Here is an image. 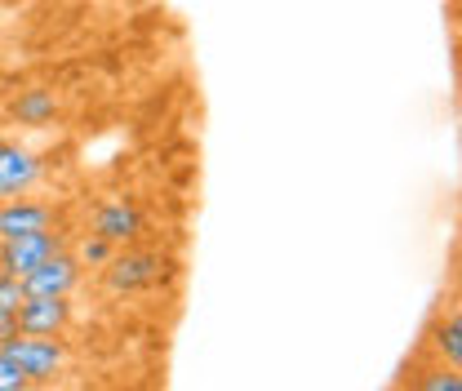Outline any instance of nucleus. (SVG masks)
Masks as SVG:
<instances>
[{
    "label": "nucleus",
    "instance_id": "obj_1",
    "mask_svg": "<svg viewBox=\"0 0 462 391\" xmlns=\"http://www.w3.org/2000/svg\"><path fill=\"white\" fill-rule=\"evenodd\" d=\"M0 356L32 383V387H50L58 374L67 369L71 351L62 338H32V334H14L9 342H0Z\"/></svg>",
    "mask_w": 462,
    "mask_h": 391
},
{
    "label": "nucleus",
    "instance_id": "obj_2",
    "mask_svg": "<svg viewBox=\"0 0 462 391\" xmlns=\"http://www.w3.org/2000/svg\"><path fill=\"white\" fill-rule=\"evenodd\" d=\"M58 249H62V236L54 227L50 231H32V236H14V240H0V272L5 276H32L41 263H50Z\"/></svg>",
    "mask_w": 462,
    "mask_h": 391
},
{
    "label": "nucleus",
    "instance_id": "obj_3",
    "mask_svg": "<svg viewBox=\"0 0 462 391\" xmlns=\"http://www.w3.org/2000/svg\"><path fill=\"white\" fill-rule=\"evenodd\" d=\"M161 267H165V258H161V254H152V249L112 254V263L103 267V284H107L112 293H138V289L161 284Z\"/></svg>",
    "mask_w": 462,
    "mask_h": 391
},
{
    "label": "nucleus",
    "instance_id": "obj_4",
    "mask_svg": "<svg viewBox=\"0 0 462 391\" xmlns=\"http://www.w3.org/2000/svg\"><path fill=\"white\" fill-rule=\"evenodd\" d=\"M45 178V161L23 143H0V200L32 196Z\"/></svg>",
    "mask_w": 462,
    "mask_h": 391
},
{
    "label": "nucleus",
    "instance_id": "obj_5",
    "mask_svg": "<svg viewBox=\"0 0 462 391\" xmlns=\"http://www.w3.org/2000/svg\"><path fill=\"white\" fill-rule=\"evenodd\" d=\"M80 280H85V267L76 263V254L58 249L50 263H41L32 276H23V289H27V298H71Z\"/></svg>",
    "mask_w": 462,
    "mask_h": 391
},
{
    "label": "nucleus",
    "instance_id": "obj_6",
    "mask_svg": "<svg viewBox=\"0 0 462 391\" xmlns=\"http://www.w3.org/2000/svg\"><path fill=\"white\" fill-rule=\"evenodd\" d=\"M76 321L71 298H23L18 307V334L32 338H62Z\"/></svg>",
    "mask_w": 462,
    "mask_h": 391
},
{
    "label": "nucleus",
    "instance_id": "obj_7",
    "mask_svg": "<svg viewBox=\"0 0 462 391\" xmlns=\"http://www.w3.org/2000/svg\"><path fill=\"white\" fill-rule=\"evenodd\" d=\"M50 227H54V205H50V200H36V196L0 200V240L32 236V231H50Z\"/></svg>",
    "mask_w": 462,
    "mask_h": 391
},
{
    "label": "nucleus",
    "instance_id": "obj_8",
    "mask_svg": "<svg viewBox=\"0 0 462 391\" xmlns=\"http://www.w3.org/2000/svg\"><path fill=\"white\" fill-rule=\"evenodd\" d=\"M143 231H147V219H143V209L129 205V200H107V205H98V214H94V236H103L116 249H120V245H134Z\"/></svg>",
    "mask_w": 462,
    "mask_h": 391
},
{
    "label": "nucleus",
    "instance_id": "obj_9",
    "mask_svg": "<svg viewBox=\"0 0 462 391\" xmlns=\"http://www.w3.org/2000/svg\"><path fill=\"white\" fill-rule=\"evenodd\" d=\"M431 356L449 369H462V321H458V307L440 312L436 325H431Z\"/></svg>",
    "mask_w": 462,
    "mask_h": 391
},
{
    "label": "nucleus",
    "instance_id": "obj_10",
    "mask_svg": "<svg viewBox=\"0 0 462 391\" xmlns=\"http://www.w3.org/2000/svg\"><path fill=\"white\" fill-rule=\"evenodd\" d=\"M14 120L18 125H32V129H41V125H50L58 116V98L54 89H23L18 98H14Z\"/></svg>",
    "mask_w": 462,
    "mask_h": 391
},
{
    "label": "nucleus",
    "instance_id": "obj_11",
    "mask_svg": "<svg viewBox=\"0 0 462 391\" xmlns=\"http://www.w3.org/2000/svg\"><path fill=\"white\" fill-rule=\"evenodd\" d=\"M413 391H462V378L458 369H449V365H427V369H418L413 374Z\"/></svg>",
    "mask_w": 462,
    "mask_h": 391
},
{
    "label": "nucleus",
    "instance_id": "obj_12",
    "mask_svg": "<svg viewBox=\"0 0 462 391\" xmlns=\"http://www.w3.org/2000/svg\"><path fill=\"white\" fill-rule=\"evenodd\" d=\"M112 254H116V245H107L103 236H85V240L76 245V263H80V267H94V272H103V267L112 263Z\"/></svg>",
    "mask_w": 462,
    "mask_h": 391
},
{
    "label": "nucleus",
    "instance_id": "obj_13",
    "mask_svg": "<svg viewBox=\"0 0 462 391\" xmlns=\"http://www.w3.org/2000/svg\"><path fill=\"white\" fill-rule=\"evenodd\" d=\"M23 298H27L23 280L5 276V272H0V312H18V307H23Z\"/></svg>",
    "mask_w": 462,
    "mask_h": 391
},
{
    "label": "nucleus",
    "instance_id": "obj_14",
    "mask_svg": "<svg viewBox=\"0 0 462 391\" xmlns=\"http://www.w3.org/2000/svg\"><path fill=\"white\" fill-rule=\"evenodd\" d=\"M0 391H32V383H27L5 356H0Z\"/></svg>",
    "mask_w": 462,
    "mask_h": 391
},
{
    "label": "nucleus",
    "instance_id": "obj_15",
    "mask_svg": "<svg viewBox=\"0 0 462 391\" xmlns=\"http://www.w3.org/2000/svg\"><path fill=\"white\" fill-rule=\"evenodd\" d=\"M14 334H18V312H0V342H9Z\"/></svg>",
    "mask_w": 462,
    "mask_h": 391
}]
</instances>
